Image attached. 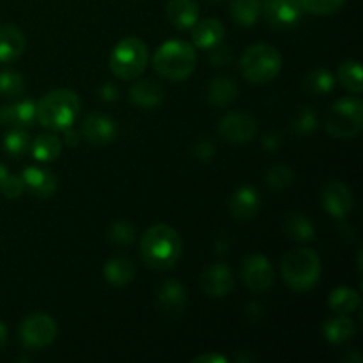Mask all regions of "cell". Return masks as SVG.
Listing matches in <instances>:
<instances>
[{"label": "cell", "instance_id": "1", "mask_svg": "<svg viewBox=\"0 0 363 363\" xmlns=\"http://www.w3.org/2000/svg\"><path fill=\"white\" fill-rule=\"evenodd\" d=\"M181 236L165 223L152 225L140 240V254L145 264L156 272H165L176 266L181 257Z\"/></svg>", "mask_w": 363, "mask_h": 363}, {"label": "cell", "instance_id": "2", "mask_svg": "<svg viewBox=\"0 0 363 363\" xmlns=\"http://www.w3.org/2000/svg\"><path fill=\"white\" fill-rule=\"evenodd\" d=\"M82 101L69 89H57L43 96L38 103V121L48 130L59 131L71 128L80 113Z\"/></svg>", "mask_w": 363, "mask_h": 363}, {"label": "cell", "instance_id": "3", "mask_svg": "<svg viewBox=\"0 0 363 363\" xmlns=\"http://www.w3.org/2000/svg\"><path fill=\"white\" fill-rule=\"evenodd\" d=\"M197 53L194 45L186 41H167L156 50L152 66L160 77L172 82H183L195 71Z\"/></svg>", "mask_w": 363, "mask_h": 363}, {"label": "cell", "instance_id": "4", "mask_svg": "<svg viewBox=\"0 0 363 363\" xmlns=\"http://www.w3.org/2000/svg\"><path fill=\"white\" fill-rule=\"evenodd\" d=\"M282 277L291 289H312L321 277V259L311 248H293L282 259Z\"/></svg>", "mask_w": 363, "mask_h": 363}, {"label": "cell", "instance_id": "5", "mask_svg": "<svg viewBox=\"0 0 363 363\" xmlns=\"http://www.w3.org/2000/svg\"><path fill=\"white\" fill-rule=\"evenodd\" d=\"M240 69L245 80H248L250 84H269L279 77L280 69H282V55L272 45H264V43L254 45L241 57Z\"/></svg>", "mask_w": 363, "mask_h": 363}, {"label": "cell", "instance_id": "6", "mask_svg": "<svg viewBox=\"0 0 363 363\" xmlns=\"http://www.w3.org/2000/svg\"><path fill=\"white\" fill-rule=\"evenodd\" d=\"M110 71L121 80H135L149 64V50L142 39L126 38L116 45L110 53Z\"/></svg>", "mask_w": 363, "mask_h": 363}, {"label": "cell", "instance_id": "7", "mask_svg": "<svg viewBox=\"0 0 363 363\" xmlns=\"http://www.w3.org/2000/svg\"><path fill=\"white\" fill-rule=\"evenodd\" d=\"M326 131L335 138H354L363 128V103L360 98H342L330 108L325 121Z\"/></svg>", "mask_w": 363, "mask_h": 363}, {"label": "cell", "instance_id": "8", "mask_svg": "<svg viewBox=\"0 0 363 363\" xmlns=\"http://www.w3.org/2000/svg\"><path fill=\"white\" fill-rule=\"evenodd\" d=\"M55 319L46 314H32L20 326V340L27 350H45L57 339Z\"/></svg>", "mask_w": 363, "mask_h": 363}, {"label": "cell", "instance_id": "9", "mask_svg": "<svg viewBox=\"0 0 363 363\" xmlns=\"http://www.w3.org/2000/svg\"><path fill=\"white\" fill-rule=\"evenodd\" d=\"M261 14L275 30H289L300 23L305 9L300 0H261Z\"/></svg>", "mask_w": 363, "mask_h": 363}, {"label": "cell", "instance_id": "10", "mask_svg": "<svg viewBox=\"0 0 363 363\" xmlns=\"http://www.w3.org/2000/svg\"><path fill=\"white\" fill-rule=\"evenodd\" d=\"M259 124L254 116L245 112H230L218 123V135L233 144H245L257 137Z\"/></svg>", "mask_w": 363, "mask_h": 363}, {"label": "cell", "instance_id": "11", "mask_svg": "<svg viewBox=\"0 0 363 363\" xmlns=\"http://www.w3.org/2000/svg\"><path fill=\"white\" fill-rule=\"evenodd\" d=\"M241 275H243L245 286L254 293H266L272 289L273 282H275V272H273L272 262L261 254H252L245 259Z\"/></svg>", "mask_w": 363, "mask_h": 363}, {"label": "cell", "instance_id": "12", "mask_svg": "<svg viewBox=\"0 0 363 363\" xmlns=\"http://www.w3.org/2000/svg\"><path fill=\"white\" fill-rule=\"evenodd\" d=\"M321 201L326 213L333 218H346L353 209V195L344 183L330 179L321 188Z\"/></svg>", "mask_w": 363, "mask_h": 363}, {"label": "cell", "instance_id": "13", "mask_svg": "<svg viewBox=\"0 0 363 363\" xmlns=\"http://www.w3.org/2000/svg\"><path fill=\"white\" fill-rule=\"evenodd\" d=\"M201 286L206 294L213 298H225L234 289V275L230 268L222 262L208 266L201 275Z\"/></svg>", "mask_w": 363, "mask_h": 363}, {"label": "cell", "instance_id": "14", "mask_svg": "<svg viewBox=\"0 0 363 363\" xmlns=\"http://www.w3.org/2000/svg\"><path fill=\"white\" fill-rule=\"evenodd\" d=\"M82 135L89 144L106 145L116 138L117 124L112 117L105 113H91L85 117L82 124Z\"/></svg>", "mask_w": 363, "mask_h": 363}, {"label": "cell", "instance_id": "15", "mask_svg": "<svg viewBox=\"0 0 363 363\" xmlns=\"http://www.w3.org/2000/svg\"><path fill=\"white\" fill-rule=\"evenodd\" d=\"M35 121H38V103L32 99L0 106V126L28 128Z\"/></svg>", "mask_w": 363, "mask_h": 363}, {"label": "cell", "instance_id": "16", "mask_svg": "<svg viewBox=\"0 0 363 363\" xmlns=\"http://www.w3.org/2000/svg\"><path fill=\"white\" fill-rule=\"evenodd\" d=\"M229 208L233 218L241 220V222L250 220L254 218L259 213V209H261V195H259V191L255 190L254 186L243 184V186H240L233 194Z\"/></svg>", "mask_w": 363, "mask_h": 363}, {"label": "cell", "instance_id": "17", "mask_svg": "<svg viewBox=\"0 0 363 363\" xmlns=\"http://www.w3.org/2000/svg\"><path fill=\"white\" fill-rule=\"evenodd\" d=\"M130 99L133 105L140 106V108H155V106L162 105V101L165 99V89L158 80L142 78L131 85Z\"/></svg>", "mask_w": 363, "mask_h": 363}, {"label": "cell", "instance_id": "18", "mask_svg": "<svg viewBox=\"0 0 363 363\" xmlns=\"http://www.w3.org/2000/svg\"><path fill=\"white\" fill-rule=\"evenodd\" d=\"M191 41L197 48L201 50H211L213 46L220 45L225 35V28H223L222 21L216 18H206V20L197 21L191 27Z\"/></svg>", "mask_w": 363, "mask_h": 363}, {"label": "cell", "instance_id": "19", "mask_svg": "<svg viewBox=\"0 0 363 363\" xmlns=\"http://www.w3.org/2000/svg\"><path fill=\"white\" fill-rule=\"evenodd\" d=\"M25 188L38 197H50L57 191V176L43 167H28L21 174Z\"/></svg>", "mask_w": 363, "mask_h": 363}, {"label": "cell", "instance_id": "20", "mask_svg": "<svg viewBox=\"0 0 363 363\" xmlns=\"http://www.w3.org/2000/svg\"><path fill=\"white\" fill-rule=\"evenodd\" d=\"M25 52V38L20 28L13 25L0 27V62H14Z\"/></svg>", "mask_w": 363, "mask_h": 363}, {"label": "cell", "instance_id": "21", "mask_svg": "<svg viewBox=\"0 0 363 363\" xmlns=\"http://www.w3.org/2000/svg\"><path fill=\"white\" fill-rule=\"evenodd\" d=\"M167 18L179 30H188L199 21V6L195 0H170Z\"/></svg>", "mask_w": 363, "mask_h": 363}, {"label": "cell", "instance_id": "22", "mask_svg": "<svg viewBox=\"0 0 363 363\" xmlns=\"http://www.w3.org/2000/svg\"><path fill=\"white\" fill-rule=\"evenodd\" d=\"M158 303L170 314H179L186 307V291L177 280H167L158 289Z\"/></svg>", "mask_w": 363, "mask_h": 363}, {"label": "cell", "instance_id": "23", "mask_svg": "<svg viewBox=\"0 0 363 363\" xmlns=\"http://www.w3.org/2000/svg\"><path fill=\"white\" fill-rule=\"evenodd\" d=\"M238 98V84L230 77H216L208 87V101L213 106H229Z\"/></svg>", "mask_w": 363, "mask_h": 363}, {"label": "cell", "instance_id": "24", "mask_svg": "<svg viewBox=\"0 0 363 363\" xmlns=\"http://www.w3.org/2000/svg\"><path fill=\"white\" fill-rule=\"evenodd\" d=\"M103 275H105L106 282L112 284V286H128L135 279V264L131 259L119 255V257H113L106 262Z\"/></svg>", "mask_w": 363, "mask_h": 363}, {"label": "cell", "instance_id": "25", "mask_svg": "<svg viewBox=\"0 0 363 363\" xmlns=\"http://www.w3.org/2000/svg\"><path fill=\"white\" fill-rule=\"evenodd\" d=\"M354 332H357L354 323L346 314L326 319V323L323 325V333H325L326 340H330L332 344L347 342L350 339H353Z\"/></svg>", "mask_w": 363, "mask_h": 363}, {"label": "cell", "instance_id": "26", "mask_svg": "<svg viewBox=\"0 0 363 363\" xmlns=\"http://www.w3.org/2000/svg\"><path fill=\"white\" fill-rule=\"evenodd\" d=\"M62 144L64 142L55 135H39L34 144L30 145L32 156L43 163L55 162L62 152Z\"/></svg>", "mask_w": 363, "mask_h": 363}, {"label": "cell", "instance_id": "27", "mask_svg": "<svg viewBox=\"0 0 363 363\" xmlns=\"http://www.w3.org/2000/svg\"><path fill=\"white\" fill-rule=\"evenodd\" d=\"M284 233L294 241H312L315 236V227L311 218L301 213H293L284 222Z\"/></svg>", "mask_w": 363, "mask_h": 363}, {"label": "cell", "instance_id": "28", "mask_svg": "<svg viewBox=\"0 0 363 363\" xmlns=\"http://www.w3.org/2000/svg\"><path fill=\"white\" fill-rule=\"evenodd\" d=\"M335 87V77L325 67L312 69L307 77L303 78V89L311 96H326Z\"/></svg>", "mask_w": 363, "mask_h": 363}, {"label": "cell", "instance_id": "29", "mask_svg": "<svg viewBox=\"0 0 363 363\" xmlns=\"http://www.w3.org/2000/svg\"><path fill=\"white\" fill-rule=\"evenodd\" d=\"M230 16L241 27H252L261 16V0H233Z\"/></svg>", "mask_w": 363, "mask_h": 363}, {"label": "cell", "instance_id": "30", "mask_svg": "<svg viewBox=\"0 0 363 363\" xmlns=\"http://www.w3.org/2000/svg\"><path fill=\"white\" fill-rule=\"evenodd\" d=\"M328 305L332 311L339 314H351L360 307V294L351 287H337L332 291L328 298Z\"/></svg>", "mask_w": 363, "mask_h": 363}, {"label": "cell", "instance_id": "31", "mask_svg": "<svg viewBox=\"0 0 363 363\" xmlns=\"http://www.w3.org/2000/svg\"><path fill=\"white\" fill-rule=\"evenodd\" d=\"M337 78H339L340 85L346 91L353 92V94H360L363 91L362 66L357 60H346V62L340 64L339 71H337Z\"/></svg>", "mask_w": 363, "mask_h": 363}, {"label": "cell", "instance_id": "32", "mask_svg": "<svg viewBox=\"0 0 363 363\" xmlns=\"http://www.w3.org/2000/svg\"><path fill=\"white\" fill-rule=\"evenodd\" d=\"M2 145L7 155L13 158H21L30 151L32 142L25 128H11V131H7L4 137Z\"/></svg>", "mask_w": 363, "mask_h": 363}, {"label": "cell", "instance_id": "33", "mask_svg": "<svg viewBox=\"0 0 363 363\" xmlns=\"http://www.w3.org/2000/svg\"><path fill=\"white\" fill-rule=\"evenodd\" d=\"M25 78L18 71L13 69H4L0 71V94L4 98H20L25 92Z\"/></svg>", "mask_w": 363, "mask_h": 363}, {"label": "cell", "instance_id": "34", "mask_svg": "<svg viewBox=\"0 0 363 363\" xmlns=\"http://www.w3.org/2000/svg\"><path fill=\"white\" fill-rule=\"evenodd\" d=\"M318 126V117H315V112L308 106H303L296 112V116L291 121V131L298 137H305V135H311L312 131Z\"/></svg>", "mask_w": 363, "mask_h": 363}, {"label": "cell", "instance_id": "35", "mask_svg": "<svg viewBox=\"0 0 363 363\" xmlns=\"http://www.w3.org/2000/svg\"><path fill=\"white\" fill-rule=\"evenodd\" d=\"M293 181H294L293 169L284 165V163L272 167V169L266 172V184H268L272 190H284V188L289 186Z\"/></svg>", "mask_w": 363, "mask_h": 363}, {"label": "cell", "instance_id": "36", "mask_svg": "<svg viewBox=\"0 0 363 363\" xmlns=\"http://www.w3.org/2000/svg\"><path fill=\"white\" fill-rule=\"evenodd\" d=\"M108 240L117 247H128L135 241V227L126 220H117L110 225Z\"/></svg>", "mask_w": 363, "mask_h": 363}, {"label": "cell", "instance_id": "37", "mask_svg": "<svg viewBox=\"0 0 363 363\" xmlns=\"http://www.w3.org/2000/svg\"><path fill=\"white\" fill-rule=\"evenodd\" d=\"M303 9L312 14L337 13L346 4V0H300Z\"/></svg>", "mask_w": 363, "mask_h": 363}, {"label": "cell", "instance_id": "38", "mask_svg": "<svg viewBox=\"0 0 363 363\" xmlns=\"http://www.w3.org/2000/svg\"><path fill=\"white\" fill-rule=\"evenodd\" d=\"M209 60H211L213 66H216V67L229 66V64L234 60L233 50H230L229 46H225V45H222V43H220V45L213 46V48H211V55H209Z\"/></svg>", "mask_w": 363, "mask_h": 363}, {"label": "cell", "instance_id": "39", "mask_svg": "<svg viewBox=\"0 0 363 363\" xmlns=\"http://www.w3.org/2000/svg\"><path fill=\"white\" fill-rule=\"evenodd\" d=\"M23 190L25 184L23 181H21V177L13 176V174H9V177H7V179L4 181L2 186H0V191H2L4 197L7 199H18L23 194Z\"/></svg>", "mask_w": 363, "mask_h": 363}, {"label": "cell", "instance_id": "40", "mask_svg": "<svg viewBox=\"0 0 363 363\" xmlns=\"http://www.w3.org/2000/svg\"><path fill=\"white\" fill-rule=\"evenodd\" d=\"M215 144H213L211 140H208V138H202V140H199L197 144L194 145V149H191V152H194V156H197L199 160H211L213 156H215Z\"/></svg>", "mask_w": 363, "mask_h": 363}, {"label": "cell", "instance_id": "41", "mask_svg": "<svg viewBox=\"0 0 363 363\" xmlns=\"http://www.w3.org/2000/svg\"><path fill=\"white\" fill-rule=\"evenodd\" d=\"M261 144L268 152H275L277 149L282 145V135L277 133V131H269V133H266L264 137H262Z\"/></svg>", "mask_w": 363, "mask_h": 363}, {"label": "cell", "instance_id": "42", "mask_svg": "<svg viewBox=\"0 0 363 363\" xmlns=\"http://www.w3.org/2000/svg\"><path fill=\"white\" fill-rule=\"evenodd\" d=\"M194 363H229V358L218 353H206L194 358Z\"/></svg>", "mask_w": 363, "mask_h": 363}, {"label": "cell", "instance_id": "43", "mask_svg": "<svg viewBox=\"0 0 363 363\" xmlns=\"http://www.w3.org/2000/svg\"><path fill=\"white\" fill-rule=\"evenodd\" d=\"M99 98L103 101H113V99H117V89L112 84H105L99 91Z\"/></svg>", "mask_w": 363, "mask_h": 363}, {"label": "cell", "instance_id": "44", "mask_svg": "<svg viewBox=\"0 0 363 363\" xmlns=\"http://www.w3.org/2000/svg\"><path fill=\"white\" fill-rule=\"evenodd\" d=\"M64 131H66V133H64L62 142H66V145H71V147H77V145L80 144V133H77L73 128H66Z\"/></svg>", "mask_w": 363, "mask_h": 363}, {"label": "cell", "instance_id": "45", "mask_svg": "<svg viewBox=\"0 0 363 363\" xmlns=\"http://www.w3.org/2000/svg\"><path fill=\"white\" fill-rule=\"evenodd\" d=\"M247 314L250 315L252 321H257L259 315L262 314V311H261V308H259L257 303H248L247 305Z\"/></svg>", "mask_w": 363, "mask_h": 363}, {"label": "cell", "instance_id": "46", "mask_svg": "<svg viewBox=\"0 0 363 363\" xmlns=\"http://www.w3.org/2000/svg\"><path fill=\"white\" fill-rule=\"evenodd\" d=\"M7 342V328L2 321H0V350H4Z\"/></svg>", "mask_w": 363, "mask_h": 363}, {"label": "cell", "instance_id": "47", "mask_svg": "<svg viewBox=\"0 0 363 363\" xmlns=\"http://www.w3.org/2000/svg\"><path fill=\"white\" fill-rule=\"evenodd\" d=\"M9 174H11L9 170H7L6 167H4L2 163H0V186H2V184H4V181H6L7 177H9Z\"/></svg>", "mask_w": 363, "mask_h": 363}, {"label": "cell", "instance_id": "48", "mask_svg": "<svg viewBox=\"0 0 363 363\" xmlns=\"http://www.w3.org/2000/svg\"><path fill=\"white\" fill-rule=\"evenodd\" d=\"M208 2H211V4H218V2H222V0H208Z\"/></svg>", "mask_w": 363, "mask_h": 363}]
</instances>
